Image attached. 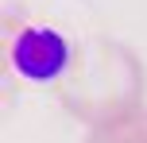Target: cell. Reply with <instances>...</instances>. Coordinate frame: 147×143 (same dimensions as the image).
I'll return each mask as SVG.
<instances>
[{"label":"cell","mask_w":147,"mask_h":143,"mask_svg":"<svg viewBox=\"0 0 147 143\" xmlns=\"http://www.w3.org/2000/svg\"><path fill=\"white\" fill-rule=\"evenodd\" d=\"M66 66H70V39L58 27L35 23V27H23L16 35V43H12V70L23 81L47 85V81L66 74Z\"/></svg>","instance_id":"obj_1"}]
</instances>
